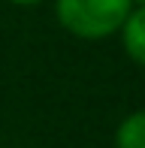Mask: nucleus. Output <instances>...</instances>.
<instances>
[{
    "mask_svg": "<svg viewBox=\"0 0 145 148\" xmlns=\"http://www.w3.org/2000/svg\"><path fill=\"white\" fill-rule=\"evenodd\" d=\"M133 0H55L61 27L79 39H106L121 30Z\"/></svg>",
    "mask_w": 145,
    "mask_h": 148,
    "instance_id": "f257e3e1",
    "label": "nucleus"
},
{
    "mask_svg": "<svg viewBox=\"0 0 145 148\" xmlns=\"http://www.w3.org/2000/svg\"><path fill=\"white\" fill-rule=\"evenodd\" d=\"M133 6H145V0H133Z\"/></svg>",
    "mask_w": 145,
    "mask_h": 148,
    "instance_id": "39448f33",
    "label": "nucleus"
},
{
    "mask_svg": "<svg viewBox=\"0 0 145 148\" xmlns=\"http://www.w3.org/2000/svg\"><path fill=\"white\" fill-rule=\"evenodd\" d=\"M121 45L133 64L145 66V6H133L121 24Z\"/></svg>",
    "mask_w": 145,
    "mask_h": 148,
    "instance_id": "f03ea898",
    "label": "nucleus"
},
{
    "mask_svg": "<svg viewBox=\"0 0 145 148\" xmlns=\"http://www.w3.org/2000/svg\"><path fill=\"white\" fill-rule=\"evenodd\" d=\"M115 148H145V109L130 112L115 127Z\"/></svg>",
    "mask_w": 145,
    "mask_h": 148,
    "instance_id": "7ed1b4c3",
    "label": "nucleus"
},
{
    "mask_svg": "<svg viewBox=\"0 0 145 148\" xmlns=\"http://www.w3.org/2000/svg\"><path fill=\"white\" fill-rule=\"evenodd\" d=\"M9 3H15V6H36V3H42V0H9Z\"/></svg>",
    "mask_w": 145,
    "mask_h": 148,
    "instance_id": "20e7f679",
    "label": "nucleus"
}]
</instances>
